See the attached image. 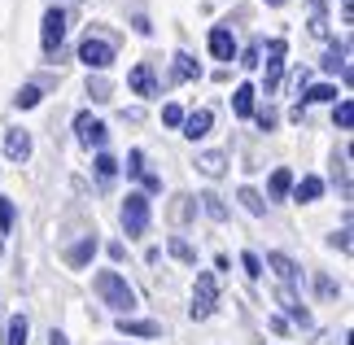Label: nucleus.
Listing matches in <instances>:
<instances>
[{"mask_svg":"<svg viewBox=\"0 0 354 345\" xmlns=\"http://www.w3.org/2000/svg\"><path fill=\"white\" fill-rule=\"evenodd\" d=\"M97 293H101V301L105 306H114L118 315H131V306H136V293H131V284L122 280L118 271H97Z\"/></svg>","mask_w":354,"mask_h":345,"instance_id":"nucleus-1","label":"nucleus"},{"mask_svg":"<svg viewBox=\"0 0 354 345\" xmlns=\"http://www.w3.org/2000/svg\"><path fill=\"white\" fill-rule=\"evenodd\" d=\"M214 306H219V280H214L210 271L197 275V288H193V306H188V315L193 319H210Z\"/></svg>","mask_w":354,"mask_h":345,"instance_id":"nucleus-2","label":"nucleus"},{"mask_svg":"<svg viewBox=\"0 0 354 345\" xmlns=\"http://www.w3.org/2000/svg\"><path fill=\"white\" fill-rule=\"evenodd\" d=\"M79 62H84L88 66V71H110V66H114V44H110V39H101V35H88L84 39V44H79Z\"/></svg>","mask_w":354,"mask_h":345,"instance_id":"nucleus-3","label":"nucleus"},{"mask_svg":"<svg viewBox=\"0 0 354 345\" xmlns=\"http://www.w3.org/2000/svg\"><path fill=\"white\" fill-rule=\"evenodd\" d=\"M122 227H127V236H145V227H149V197L145 192H127V201H122Z\"/></svg>","mask_w":354,"mask_h":345,"instance_id":"nucleus-4","label":"nucleus"},{"mask_svg":"<svg viewBox=\"0 0 354 345\" xmlns=\"http://www.w3.org/2000/svg\"><path fill=\"white\" fill-rule=\"evenodd\" d=\"M75 136H79V144H84V149H97V153H101L105 140H110V127L97 122L88 109H79V114H75Z\"/></svg>","mask_w":354,"mask_h":345,"instance_id":"nucleus-5","label":"nucleus"},{"mask_svg":"<svg viewBox=\"0 0 354 345\" xmlns=\"http://www.w3.org/2000/svg\"><path fill=\"white\" fill-rule=\"evenodd\" d=\"M39 39H44V53H48V57L62 48V39H66V13L62 9H48L44 13V22H39Z\"/></svg>","mask_w":354,"mask_h":345,"instance_id":"nucleus-6","label":"nucleus"},{"mask_svg":"<svg viewBox=\"0 0 354 345\" xmlns=\"http://www.w3.org/2000/svg\"><path fill=\"white\" fill-rule=\"evenodd\" d=\"M276 301H280V310L289 315L293 324H302V328H310V310L302 306V297H297L293 288H284V284H280V288H276Z\"/></svg>","mask_w":354,"mask_h":345,"instance_id":"nucleus-7","label":"nucleus"},{"mask_svg":"<svg viewBox=\"0 0 354 345\" xmlns=\"http://www.w3.org/2000/svg\"><path fill=\"white\" fill-rule=\"evenodd\" d=\"M267 267L280 275V284L284 288H293V284H302V267L289 258V254H267Z\"/></svg>","mask_w":354,"mask_h":345,"instance_id":"nucleus-8","label":"nucleus"},{"mask_svg":"<svg viewBox=\"0 0 354 345\" xmlns=\"http://www.w3.org/2000/svg\"><path fill=\"white\" fill-rule=\"evenodd\" d=\"M118 333H122V337L153 341V337H162V324H153V319H131V315H118Z\"/></svg>","mask_w":354,"mask_h":345,"instance_id":"nucleus-9","label":"nucleus"},{"mask_svg":"<svg viewBox=\"0 0 354 345\" xmlns=\"http://www.w3.org/2000/svg\"><path fill=\"white\" fill-rule=\"evenodd\" d=\"M210 127H214V114H210V109H193V114H184V122H180V131L188 136V140L210 136Z\"/></svg>","mask_w":354,"mask_h":345,"instance_id":"nucleus-10","label":"nucleus"},{"mask_svg":"<svg viewBox=\"0 0 354 345\" xmlns=\"http://www.w3.org/2000/svg\"><path fill=\"white\" fill-rule=\"evenodd\" d=\"M5 158L9 162H26V158H31V131H22V127L5 131Z\"/></svg>","mask_w":354,"mask_h":345,"instance_id":"nucleus-11","label":"nucleus"},{"mask_svg":"<svg viewBox=\"0 0 354 345\" xmlns=\"http://www.w3.org/2000/svg\"><path fill=\"white\" fill-rule=\"evenodd\" d=\"M210 53H214V62H232L236 57V39L227 26H214L210 31Z\"/></svg>","mask_w":354,"mask_h":345,"instance_id":"nucleus-12","label":"nucleus"},{"mask_svg":"<svg viewBox=\"0 0 354 345\" xmlns=\"http://www.w3.org/2000/svg\"><path fill=\"white\" fill-rule=\"evenodd\" d=\"M280 71H284V39H271L267 44V92L280 84Z\"/></svg>","mask_w":354,"mask_h":345,"instance_id":"nucleus-13","label":"nucleus"},{"mask_svg":"<svg viewBox=\"0 0 354 345\" xmlns=\"http://www.w3.org/2000/svg\"><path fill=\"white\" fill-rule=\"evenodd\" d=\"M197 171L206 175V179H219L227 171V153H223V149H206V153L197 158Z\"/></svg>","mask_w":354,"mask_h":345,"instance_id":"nucleus-14","label":"nucleus"},{"mask_svg":"<svg viewBox=\"0 0 354 345\" xmlns=\"http://www.w3.org/2000/svg\"><path fill=\"white\" fill-rule=\"evenodd\" d=\"M97 250H101L97 236H84L79 245H71V250H66V262H71V267H88V262L97 258Z\"/></svg>","mask_w":354,"mask_h":345,"instance_id":"nucleus-15","label":"nucleus"},{"mask_svg":"<svg viewBox=\"0 0 354 345\" xmlns=\"http://www.w3.org/2000/svg\"><path fill=\"white\" fill-rule=\"evenodd\" d=\"M127 84H131L136 96H158V79H153V71H149V66H136V71L127 75Z\"/></svg>","mask_w":354,"mask_h":345,"instance_id":"nucleus-16","label":"nucleus"},{"mask_svg":"<svg viewBox=\"0 0 354 345\" xmlns=\"http://www.w3.org/2000/svg\"><path fill=\"white\" fill-rule=\"evenodd\" d=\"M346 57H350V48H346V44H333L328 53H324V71H328V75L342 71V79L350 84V66H346Z\"/></svg>","mask_w":354,"mask_h":345,"instance_id":"nucleus-17","label":"nucleus"},{"mask_svg":"<svg viewBox=\"0 0 354 345\" xmlns=\"http://www.w3.org/2000/svg\"><path fill=\"white\" fill-rule=\"evenodd\" d=\"M254 96H258L254 84H241V88L232 92V109H236L241 118H254Z\"/></svg>","mask_w":354,"mask_h":345,"instance_id":"nucleus-18","label":"nucleus"},{"mask_svg":"<svg viewBox=\"0 0 354 345\" xmlns=\"http://www.w3.org/2000/svg\"><path fill=\"white\" fill-rule=\"evenodd\" d=\"M267 192H271V201H284V197H289V192H293V175L289 171H271V184H267Z\"/></svg>","mask_w":354,"mask_h":345,"instance_id":"nucleus-19","label":"nucleus"},{"mask_svg":"<svg viewBox=\"0 0 354 345\" xmlns=\"http://www.w3.org/2000/svg\"><path fill=\"white\" fill-rule=\"evenodd\" d=\"M88 96H92V105H105L114 96V84L105 75H88Z\"/></svg>","mask_w":354,"mask_h":345,"instance_id":"nucleus-20","label":"nucleus"},{"mask_svg":"<svg viewBox=\"0 0 354 345\" xmlns=\"http://www.w3.org/2000/svg\"><path fill=\"white\" fill-rule=\"evenodd\" d=\"M201 210H206L210 218H214V223H227V205H223V197H219V192H201Z\"/></svg>","mask_w":354,"mask_h":345,"instance_id":"nucleus-21","label":"nucleus"},{"mask_svg":"<svg viewBox=\"0 0 354 345\" xmlns=\"http://www.w3.org/2000/svg\"><path fill=\"white\" fill-rule=\"evenodd\" d=\"M333 179L342 184V197H350V149H342V153L333 158Z\"/></svg>","mask_w":354,"mask_h":345,"instance_id":"nucleus-22","label":"nucleus"},{"mask_svg":"<svg viewBox=\"0 0 354 345\" xmlns=\"http://www.w3.org/2000/svg\"><path fill=\"white\" fill-rule=\"evenodd\" d=\"M319 192H324V179H315V175H306L302 184H293V197L297 201H319Z\"/></svg>","mask_w":354,"mask_h":345,"instance_id":"nucleus-23","label":"nucleus"},{"mask_svg":"<svg viewBox=\"0 0 354 345\" xmlns=\"http://www.w3.org/2000/svg\"><path fill=\"white\" fill-rule=\"evenodd\" d=\"M236 201L245 205V214H254V218H263V214H267V201L258 197L254 188H241V192H236Z\"/></svg>","mask_w":354,"mask_h":345,"instance_id":"nucleus-24","label":"nucleus"},{"mask_svg":"<svg viewBox=\"0 0 354 345\" xmlns=\"http://www.w3.org/2000/svg\"><path fill=\"white\" fill-rule=\"evenodd\" d=\"M26 337H31V324H26V315H13V319H9V337H5V345H26Z\"/></svg>","mask_w":354,"mask_h":345,"instance_id":"nucleus-25","label":"nucleus"},{"mask_svg":"<svg viewBox=\"0 0 354 345\" xmlns=\"http://www.w3.org/2000/svg\"><path fill=\"white\" fill-rule=\"evenodd\" d=\"M167 250H171V258L188 262V267H193V262H197V250H193V245H188L184 236H171V241H167Z\"/></svg>","mask_w":354,"mask_h":345,"instance_id":"nucleus-26","label":"nucleus"},{"mask_svg":"<svg viewBox=\"0 0 354 345\" xmlns=\"http://www.w3.org/2000/svg\"><path fill=\"white\" fill-rule=\"evenodd\" d=\"M39 96H44V92H39L35 84H22L18 96H13V105H18V109H35V105H39Z\"/></svg>","mask_w":354,"mask_h":345,"instance_id":"nucleus-27","label":"nucleus"},{"mask_svg":"<svg viewBox=\"0 0 354 345\" xmlns=\"http://www.w3.org/2000/svg\"><path fill=\"white\" fill-rule=\"evenodd\" d=\"M175 75H180V79H197V75H201V66L188 57V53H175Z\"/></svg>","mask_w":354,"mask_h":345,"instance_id":"nucleus-28","label":"nucleus"},{"mask_svg":"<svg viewBox=\"0 0 354 345\" xmlns=\"http://www.w3.org/2000/svg\"><path fill=\"white\" fill-rule=\"evenodd\" d=\"M333 118H337V127H342V131H350V127H354V105H350V101H337Z\"/></svg>","mask_w":354,"mask_h":345,"instance_id":"nucleus-29","label":"nucleus"},{"mask_svg":"<svg viewBox=\"0 0 354 345\" xmlns=\"http://www.w3.org/2000/svg\"><path fill=\"white\" fill-rule=\"evenodd\" d=\"M97 175H101V179H114V175H118V162H114L110 153H105V149L97 153Z\"/></svg>","mask_w":354,"mask_h":345,"instance_id":"nucleus-30","label":"nucleus"},{"mask_svg":"<svg viewBox=\"0 0 354 345\" xmlns=\"http://www.w3.org/2000/svg\"><path fill=\"white\" fill-rule=\"evenodd\" d=\"M315 293H319L324 301H333L337 293H342V288H337V280H328V275H315Z\"/></svg>","mask_w":354,"mask_h":345,"instance_id":"nucleus-31","label":"nucleus"},{"mask_svg":"<svg viewBox=\"0 0 354 345\" xmlns=\"http://www.w3.org/2000/svg\"><path fill=\"white\" fill-rule=\"evenodd\" d=\"M306 101H337V88L333 84H315V88H306Z\"/></svg>","mask_w":354,"mask_h":345,"instance_id":"nucleus-32","label":"nucleus"},{"mask_svg":"<svg viewBox=\"0 0 354 345\" xmlns=\"http://www.w3.org/2000/svg\"><path fill=\"white\" fill-rule=\"evenodd\" d=\"M310 35L328 39V22H324V5H315V13H310Z\"/></svg>","mask_w":354,"mask_h":345,"instance_id":"nucleus-33","label":"nucleus"},{"mask_svg":"<svg viewBox=\"0 0 354 345\" xmlns=\"http://www.w3.org/2000/svg\"><path fill=\"white\" fill-rule=\"evenodd\" d=\"M241 267H245L250 280H258V275H263V258H258V254H241Z\"/></svg>","mask_w":354,"mask_h":345,"instance_id":"nucleus-34","label":"nucleus"},{"mask_svg":"<svg viewBox=\"0 0 354 345\" xmlns=\"http://www.w3.org/2000/svg\"><path fill=\"white\" fill-rule=\"evenodd\" d=\"M162 122H167V127H180V122H184V109L175 105V101H171V105H162Z\"/></svg>","mask_w":354,"mask_h":345,"instance_id":"nucleus-35","label":"nucleus"},{"mask_svg":"<svg viewBox=\"0 0 354 345\" xmlns=\"http://www.w3.org/2000/svg\"><path fill=\"white\" fill-rule=\"evenodd\" d=\"M13 218H18V205H13V201H0V232H9Z\"/></svg>","mask_w":354,"mask_h":345,"instance_id":"nucleus-36","label":"nucleus"},{"mask_svg":"<svg viewBox=\"0 0 354 345\" xmlns=\"http://www.w3.org/2000/svg\"><path fill=\"white\" fill-rule=\"evenodd\" d=\"M149 167H145V153H140V149H131V153H127V175H145Z\"/></svg>","mask_w":354,"mask_h":345,"instance_id":"nucleus-37","label":"nucleus"},{"mask_svg":"<svg viewBox=\"0 0 354 345\" xmlns=\"http://www.w3.org/2000/svg\"><path fill=\"white\" fill-rule=\"evenodd\" d=\"M328 245H333V250H342V254H350V223H346L342 232H333V236H328Z\"/></svg>","mask_w":354,"mask_h":345,"instance_id":"nucleus-38","label":"nucleus"},{"mask_svg":"<svg viewBox=\"0 0 354 345\" xmlns=\"http://www.w3.org/2000/svg\"><path fill=\"white\" fill-rule=\"evenodd\" d=\"M254 118H258V127H263V131L276 127V109H254Z\"/></svg>","mask_w":354,"mask_h":345,"instance_id":"nucleus-39","label":"nucleus"},{"mask_svg":"<svg viewBox=\"0 0 354 345\" xmlns=\"http://www.w3.org/2000/svg\"><path fill=\"white\" fill-rule=\"evenodd\" d=\"M258 57H263V44H254V48H245V71H254V66H258Z\"/></svg>","mask_w":354,"mask_h":345,"instance_id":"nucleus-40","label":"nucleus"},{"mask_svg":"<svg viewBox=\"0 0 354 345\" xmlns=\"http://www.w3.org/2000/svg\"><path fill=\"white\" fill-rule=\"evenodd\" d=\"M131 26H136L140 35H153V26H149V18H145V13H136V18H131Z\"/></svg>","mask_w":354,"mask_h":345,"instance_id":"nucleus-41","label":"nucleus"},{"mask_svg":"<svg viewBox=\"0 0 354 345\" xmlns=\"http://www.w3.org/2000/svg\"><path fill=\"white\" fill-rule=\"evenodd\" d=\"M140 179H145V188H149V192H158V188H162V179H158V175H153V171H145V175H140Z\"/></svg>","mask_w":354,"mask_h":345,"instance_id":"nucleus-42","label":"nucleus"},{"mask_svg":"<svg viewBox=\"0 0 354 345\" xmlns=\"http://www.w3.org/2000/svg\"><path fill=\"white\" fill-rule=\"evenodd\" d=\"M48 345H71V341H66L62 328H53V333H48Z\"/></svg>","mask_w":354,"mask_h":345,"instance_id":"nucleus-43","label":"nucleus"},{"mask_svg":"<svg viewBox=\"0 0 354 345\" xmlns=\"http://www.w3.org/2000/svg\"><path fill=\"white\" fill-rule=\"evenodd\" d=\"M267 5H284V0H267Z\"/></svg>","mask_w":354,"mask_h":345,"instance_id":"nucleus-44","label":"nucleus"}]
</instances>
